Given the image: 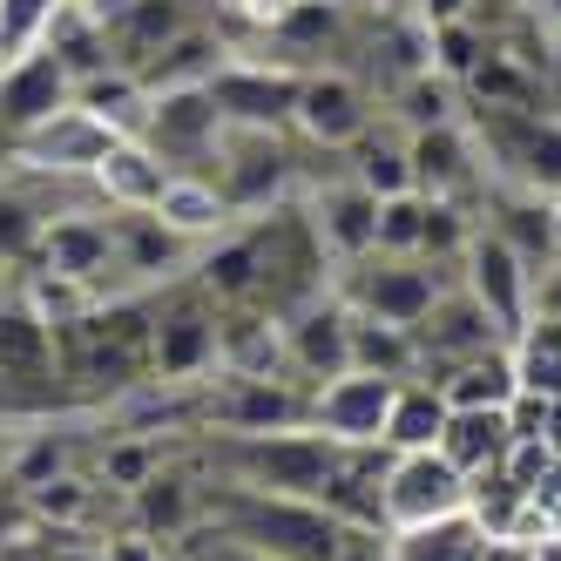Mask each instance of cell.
I'll list each match as a JSON object with an SVG mask.
<instances>
[{"instance_id":"cell-3","label":"cell","mask_w":561,"mask_h":561,"mask_svg":"<svg viewBox=\"0 0 561 561\" xmlns=\"http://www.w3.org/2000/svg\"><path fill=\"white\" fill-rule=\"evenodd\" d=\"M473 507V480L439 454H386V480H379V528H420V520H447Z\"/></svg>"},{"instance_id":"cell-14","label":"cell","mask_w":561,"mask_h":561,"mask_svg":"<svg viewBox=\"0 0 561 561\" xmlns=\"http://www.w3.org/2000/svg\"><path fill=\"white\" fill-rule=\"evenodd\" d=\"M68 102H75V75L55 48H34V55L0 68V129L8 136H27L34 123H48Z\"/></svg>"},{"instance_id":"cell-6","label":"cell","mask_w":561,"mask_h":561,"mask_svg":"<svg viewBox=\"0 0 561 561\" xmlns=\"http://www.w3.org/2000/svg\"><path fill=\"white\" fill-rule=\"evenodd\" d=\"M460 257H467V285H460V291H467L480 311H488L494 325H501V339L514 345V332L535 318V271L520 264L494 230H473Z\"/></svg>"},{"instance_id":"cell-13","label":"cell","mask_w":561,"mask_h":561,"mask_svg":"<svg viewBox=\"0 0 561 561\" xmlns=\"http://www.w3.org/2000/svg\"><path fill=\"white\" fill-rule=\"evenodd\" d=\"M210 426L217 433H291V426H311V399L291 392L285 379L224 373V386L210 392Z\"/></svg>"},{"instance_id":"cell-39","label":"cell","mask_w":561,"mask_h":561,"mask_svg":"<svg viewBox=\"0 0 561 561\" xmlns=\"http://www.w3.org/2000/svg\"><path fill=\"white\" fill-rule=\"evenodd\" d=\"M426 27H447V21H473V0H420Z\"/></svg>"},{"instance_id":"cell-37","label":"cell","mask_w":561,"mask_h":561,"mask_svg":"<svg viewBox=\"0 0 561 561\" xmlns=\"http://www.w3.org/2000/svg\"><path fill=\"white\" fill-rule=\"evenodd\" d=\"M34 507H42V514H55V520H75V514H82L89 507V488H82V480H34Z\"/></svg>"},{"instance_id":"cell-2","label":"cell","mask_w":561,"mask_h":561,"mask_svg":"<svg viewBox=\"0 0 561 561\" xmlns=\"http://www.w3.org/2000/svg\"><path fill=\"white\" fill-rule=\"evenodd\" d=\"M332 460H339V439H325L318 426H291V433H230V447H224L230 488H251V494H298V501H325Z\"/></svg>"},{"instance_id":"cell-23","label":"cell","mask_w":561,"mask_h":561,"mask_svg":"<svg viewBox=\"0 0 561 561\" xmlns=\"http://www.w3.org/2000/svg\"><path fill=\"white\" fill-rule=\"evenodd\" d=\"M494 541L488 528L467 514H447V520H420V528H386L379 535V561H488Z\"/></svg>"},{"instance_id":"cell-20","label":"cell","mask_w":561,"mask_h":561,"mask_svg":"<svg viewBox=\"0 0 561 561\" xmlns=\"http://www.w3.org/2000/svg\"><path fill=\"white\" fill-rule=\"evenodd\" d=\"M413 339H420V358H439V366H454V358H473V352L507 345V339H501V325H494V318L480 311L467 291H439V298H433V311L413 325Z\"/></svg>"},{"instance_id":"cell-45","label":"cell","mask_w":561,"mask_h":561,"mask_svg":"<svg viewBox=\"0 0 561 561\" xmlns=\"http://www.w3.org/2000/svg\"><path fill=\"white\" fill-rule=\"evenodd\" d=\"M163 561H183V554H163Z\"/></svg>"},{"instance_id":"cell-18","label":"cell","mask_w":561,"mask_h":561,"mask_svg":"<svg viewBox=\"0 0 561 561\" xmlns=\"http://www.w3.org/2000/svg\"><path fill=\"white\" fill-rule=\"evenodd\" d=\"M217 366V318L210 311H163L156 318V339H149V373L163 379V386H190V379H204Z\"/></svg>"},{"instance_id":"cell-44","label":"cell","mask_w":561,"mask_h":561,"mask_svg":"<svg viewBox=\"0 0 561 561\" xmlns=\"http://www.w3.org/2000/svg\"><path fill=\"white\" fill-rule=\"evenodd\" d=\"M548 210H554V257H561V190L548 196Z\"/></svg>"},{"instance_id":"cell-15","label":"cell","mask_w":561,"mask_h":561,"mask_svg":"<svg viewBox=\"0 0 561 561\" xmlns=\"http://www.w3.org/2000/svg\"><path fill=\"white\" fill-rule=\"evenodd\" d=\"M305 210H311L305 224H311V237H318V251L339 257V271L358 264V257H373V230H379V196H373V190H358L352 176H339V183H325V190H311Z\"/></svg>"},{"instance_id":"cell-32","label":"cell","mask_w":561,"mask_h":561,"mask_svg":"<svg viewBox=\"0 0 561 561\" xmlns=\"http://www.w3.org/2000/svg\"><path fill=\"white\" fill-rule=\"evenodd\" d=\"M204 271V291L217 298H251L257 291V237H217V251L196 264Z\"/></svg>"},{"instance_id":"cell-31","label":"cell","mask_w":561,"mask_h":561,"mask_svg":"<svg viewBox=\"0 0 561 561\" xmlns=\"http://www.w3.org/2000/svg\"><path fill=\"white\" fill-rule=\"evenodd\" d=\"M352 183L373 190V196H407L413 190V149L386 129H366L352 142Z\"/></svg>"},{"instance_id":"cell-40","label":"cell","mask_w":561,"mask_h":561,"mask_svg":"<svg viewBox=\"0 0 561 561\" xmlns=\"http://www.w3.org/2000/svg\"><path fill=\"white\" fill-rule=\"evenodd\" d=\"M42 561H108V554H102V548H89V541H68V535H61V548H48Z\"/></svg>"},{"instance_id":"cell-17","label":"cell","mask_w":561,"mask_h":561,"mask_svg":"<svg viewBox=\"0 0 561 561\" xmlns=\"http://www.w3.org/2000/svg\"><path fill=\"white\" fill-rule=\"evenodd\" d=\"M142 217H156L170 237H183V244H210V237H224L230 230V196L217 190V176H196V170H170V183H163V196L142 210Z\"/></svg>"},{"instance_id":"cell-27","label":"cell","mask_w":561,"mask_h":561,"mask_svg":"<svg viewBox=\"0 0 561 561\" xmlns=\"http://www.w3.org/2000/svg\"><path fill=\"white\" fill-rule=\"evenodd\" d=\"M447 399H439L433 379H399L392 392V413H386V454H420V447H439L447 433Z\"/></svg>"},{"instance_id":"cell-19","label":"cell","mask_w":561,"mask_h":561,"mask_svg":"<svg viewBox=\"0 0 561 561\" xmlns=\"http://www.w3.org/2000/svg\"><path fill=\"white\" fill-rule=\"evenodd\" d=\"M413 190L420 196H439V204H467L480 190V163H473V142L454 129V123H433V129H413Z\"/></svg>"},{"instance_id":"cell-36","label":"cell","mask_w":561,"mask_h":561,"mask_svg":"<svg viewBox=\"0 0 561 561\" xmlns=\"http://www.w3.org/2000/svg\"><path fill=\"white\" fill-rule=\"evenodd\" d=\"M467 237H473L467 204H439V196H426V230H420V251L447 257V251H467Z\"/></svg>"},{"instance_id":"cell-9","label":"cell","mask_w":561,"mask_h":561,"mask_svg":"<svg viewBox=\"0 0 561 561\" xmlns=\"http://www.w3.org/2000/svg\"><path fill=\"white\" fill-rule=\"evenodd\" d=\"M204 89H210V102L224 115V129H277V123H291L298 68H271V61H251V55H230Z\"/></svg>"},{"instance_id":"cell-10","label":"cell","mask_w":561,"mask_h":561,"mask_svg":"<svg viewBox=\"0 0 561 561\" xmlns=\"http://www.w3.org/2000/svg\"><path fill=\"white\" fill-rule=\"evenodd\" d=\"M277 325H285V366L291 373L325 386V379H339L352 366V305L339 291H318L311 305L285 311Z\"/></svg>"},{"instance_id":"cell-25","label":"cell","mask_w":561,"mask_h":561,"mask_svg":"<svg viewBox=\"0 0 561 561\" xmlns=\"http://www.w3.org/2000/svg\"><path fill=\"white\" fill-rule=\"evenodd\" d=\"M0 386H55V325L27 305H0Z\"/></svg>"},{"instance_id":"cell-22","label":"cell","mask_w":561,"mask_h":561,"mask_svg":"<svg viewBox=\"0 0 561 561\" xmlns=\"http://www.w3.org/2000/svg\"><path fill=\"white\" fill-rule=\"evenodd\" d=\"M89 183L102 190V204H108V210L142 217V210L156 204V196H163V183H170V163H163V156H156L142 136H123V142H115V149L102 156V163L89 170Z\"/></svg>"},{"instance_id":"cell-38","label":"cell","mask_w":561,"mask_h":561,"mask_svg":"<svg viewBox=\"0 0 561 561\" xmlns=\"http://www.w3.org/2000/svg\"><path fill=\"white\" fill-rule=\"evenodd\" d=\"M190 535H196V528H190ZM183 561H271V554H257V548H244V541H230L224 528H210V535L183 541Z\"/></svg>"},{"instance_id":"cell-7","label":"cell","mask_w":561,"mask_h":561,"mask_svg":"<svg viewBox=\"0 0 561 561\" xmlns=\"http://www.w3.org/2000/svg\"><path fill=\"white\" fill-rule=\"evenodd\" d=\"M115 142L123 136H115L102 115H89L82 102H68V108L48 115V123H34L27 136H14V163L42 170V176H89Z\"/></svg>"},{"instance_id":"cell-24","label":"cell","mask_w":561,"mask_h":561,"mask_svg":"<svg viewBox=\"0 0 561 561\" xmlns=\"http://www.w3.org/2000/svg\"><path fill=\"white\" fill-rule=\"evenodd\" d=\"M439 399H447L454 413H507L520 399V379H514V352L494 345V352H473V358H454L447 373L433 379Z\"/></svg>"},{"instance_id":"cell-29","label":"cell","mask_w":561,"mask_h":561,"mask_svg":"<svg viewBox=\"0 0 561 561\" xmlns=\"http://www.w3.org/2000/svg\"><path fill=\"white\" fill-rule=\"evenodd\" d=\"M129 494H136L142 535H156V541H183L196 528V514H204V494H196L183 473H163V467H156L142 488H129Z\"/></svg>"},{"instance_id":"cell-33","label":"cell","mask_w":561,"mask_h":561,"mask_svg":"<svg viewBox=\"0 0 561 561\" xmlns=\"http://www.w3.org/2000/svg\"><path fill=\"white\" fill-rule=\"evenodd\" d=\"M61 0H0V68L48 48V27H55Z\"/></svg>"},{"instance_id":"cell-28","label":"cell","mask_w":561,"mask_h":561,"mask_svg":"<svg viewBox=\"0 0 561 561\" xmlns=\"http://www.w3.org/2000/svg\"><path fill=\"white\" fill-rule=\"evenodd\" d=\"M494 237L520 257V264H554V210H548V196L541 190H507L501 196V217H494Z\"/></svg>"},{"instance_id":"cell-26","label":"cell","mask_w":561,"mask_h":561,"mask_svg":"<svg viewBox=\"0 0 561 561\" xmlns=\"http://www.w3.org/2000/svg\"><path fill=\"white\" fill-rule=\"evenodd\" d=\"M439 454H447L467 480H488V473H501L507 454H514V420H507V413H447Z\"/></svg>"},{"instance_id":"cell-35","label":"cell","mask_w":561,"mask_h":561,"mask_svg":"<svg viewBox=\"0 0 561 561\" xmlns=\"http://www.w3.org/2000/svg\"><path fill=\"white\" fill-rule=\"evenodd\" d=\"M42 230H48V217L34 210L21 190H0V264L27 257L34 244H42Z\"/></svg>"},{"instance_id":"cell-12","label":"cell","mask_w":561,"mask_h":561,"mask_svg":"<svg viewBox=\"0 0 561 561\" xmlns=\"http://www.w3.org/2000/svg\"><path fill=\"white\" fill-rule=\"evenodd\" d=\"M224 136V115L210 102V89H149L142 108V142L163 156V163H190V156H210Z\"/></svg>"},{"instance_id":"cell-42","label":"cell","mask_w":561,"mask_h":561,"mask_svg":"<svg viewBox=\"0 0 561 561\" xmlns=\"http://www.w3.org/2000/svg\"><path fill=\"white\" fill-rule=\"evenodd\" d=\"M528 561H561V535H548V541H535V548H528Z\"/></svg>"},{"instance_id":"cell-8","label":"cell","mask_w":561,"mask_h":561,"mask_svg":"<svg viewBox=\"0 0 561 561\" xmlns=\"http://www.w3.org/2000/svg\"><path fill=\"white\" fill-rule=\"evenodd\" d=\"M291 129L311 149H352L358 136L373 129V95L339 68H311L298 75V95H291Z\"/></svg>"},{"instance_id":"cell-16","label":"cell","mask_w":561,"mask_h":561,"mask_svg":"<svg viewBox=\"0 0 561 561\" xmlns=\"http://www.w3.org/2000/svg\"><path fill=\"white\" fill-rule=\"evenodd\" d=\"M102 27H108L115 68H136L142 75L190 21H183V0H115V8H102Z\"/></svg>"},{"instance_id":"cell-11","label":"cell","mask_w":561,"mask_h":561,"mask_svg":"<svg viewBox=\"0 0 561 561\" xmlns=\"http://www.w3.org/2000/svg\"><path fill=\"white\" fill-rule=\"evenodd\" d=\"M210 156L224 163L217 190L230 196V210H264L271 196H285V183H291V156L277 142V129H224Z\"/></svg>"},{"instance_id":"cell-4","label":"cell","mask_w":561,"mask_h":561,"mask_svg":"<svg viewBox=\"0 0 561 561\" xmlns=\"http://www.w3.org/2000/svg\"><path fill=\"white\" fill-rule=\"evenodd\" d=\"M339 298L352 305V311H366V318H379V325H420V318L433 311V298H439V277L426 271V264H413V257H358V264H345V285H339Z\"/></svg>"},{"instance_id":"cell-5","label":"cell","mask_w":561,"mask_h":561,"mask_svg":"<svg viewBox=\"0 0 561 561\" xmlns=\"http://www.w3.org/2000/svg\"><path fill=\"white\" fill-rule=\"evenodd\" d=\"M392 392H399V379L366 373V366H345L339 379H325L311 392V426L325 439H339V447H386Z\"/></svg>"},{"instance_id":"cell-43","label":"cell","mask_w":561,"mask_h":561,"mask_svg":"<svg viewBox=\"0 0 561 561\" xmlns=\"http://www.w3.org/2000/svg\"><path fill=\"white\" fill-rule=\"evenodd\" d=\"M535 14H541V27H554V34H561V0H535Z\"/></svg>"},{"instance_id":"cell-41","label":"cell","mask_w":561,"mask_h":561,"mask_svg":"<svg viewBox=\"0 0 561 561\" xmlns=\"http://www.w3.org/2000/svg\"><path fill=\"white\" fill-rule=\"evenodd\" d=\"M520 0H473V14H488V21H501V14H514Z\"/></svg>"},{"instance_id":"cell-1","label":"cell","mask_w":561,"mask_h":561,"mask_svg":"<svg viewBox=\"0 0 561 561\" xmlns=\"http://www.w3.org/2000/svg\"><path fill=\"white\" fill-rule=\"evenodd\" d=\"M210 520L271 561H352V528L325 501H298V494H251V488H217Z\"/></svg>"},{"instance_id":"cell-34","label":"cell","mask_w":561,"mask_h":561,"mask_svg":"<svg viewBox=\"0 0 561 561\" xmlns=\"http://www.w3.org/2000/svg\"><path fill=\"white\" fill-rule=\"evenodd\" d=\"M420 230H426V196H379V230H373V251L379 257H420Z\"/></svg>"},{"instance_id":"cell-21","label":"cell","mask_w":561,"mask_h":561,"mask_svg":"<svg viewBox=\"0 0 561 561\" xmlns=\"http://www.w3.org/2000/svg\"><path fill=\"white\" fill-rule=\"evenodd\" d=\"M34 251H42V271L95 285L102 271H115V224H102L89 210H61V217H48V230H42Z\"/></svg>"},{"instance_id":"cell-30","label":"cell","mask_w":561,"mask_h":561,"mask_svg":"<svg viewBox=\"0 0 561 561\" xmlns=\"http://www.w3.org/2000/svg\"><path fill=\"white\" fill-rule=\"evenodd\" d=\"M514 379L520 392H535V399H561V318L535 311L528 325L514 332Z\"/></svg>"}]
</instances>
